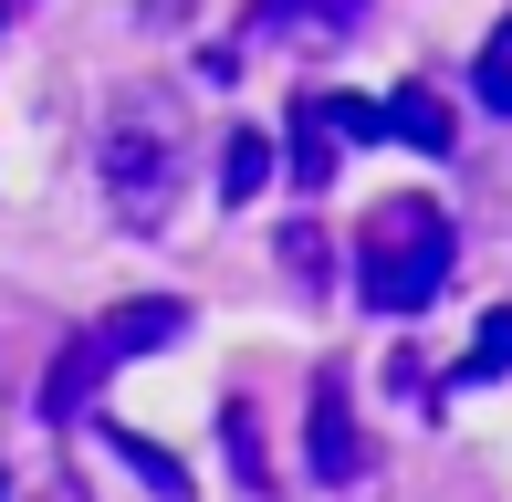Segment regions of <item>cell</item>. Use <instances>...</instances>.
I'll return each instance as SVG.
<instances>
[{
	"instance_id": "cell-9",
	"label": "cell",
	"mask_w": 512,
	"mask_h": 502,
	"mask_svg": "<svg viewBox=\"0 0 512 502\" xmlns=\"http://www.w3.org/2000/svg\"><path fill=\"white\" fill-rule=\"evenodd\" d=\"M272 168H283V157H272V136H262V126H241V136H230V157H220V199H230V210H251Z\"/></svg>"
},
{
	"instance_id": "cell-6",
	"label": "cell",
	"mask_w": 512,
	"mask_h": 502,
	"mask_svg": "<svg viewBox=\"0 0 512 502\" xmlns=\"http://www.w3.org/2000/svg\"><path fill=\"white\" fill-rule=\"evenodd\" d=\"M387 136H398V147H418V157H450L460 116H450V95H429V84H398V105H387Z\"/></svg>"
},
{
	"instance_id": "cell-3",
	"label": "cell",
	"mask_w": 512,
	"mask_h": 502,
	"mask_svg": "<svg viewBox=\"0 0 512 502\" xmlns=\"http://www.w3.org/2000/svg\"><path fill=\"white\" fill-rule=\"evenodd\" d=\"M189 335V304H168V293H147V304H115L95 314V325L74 335V346L53 356V377H42V419H84L95 408V387L115 367H136V356H157V346H178Z\"/></svg>"
},
{
	"instance_id": "cell-13",
	"label": "cell",
	"mask_w": 512,
	"mask_h": 502,
	"mask_svg": "<svg viewBox=\"0 0 512 502\" xmlns=\"http://www.w3.org/2000/svg\"><path fill=\"white\" fill-rule=\"evenodd\" d=\"M481 105H492V116H512V32L481 53Z\"/></svg>"
},
{
	"instance_id": "cell-5",
	"label": "cell",
	"mask_w": 512,
	"mask_h": 502,
	"mask_svg": "<svg viewBox=\"0 0 512 502\" xmlns=\"http://www.w3.org/2000/svg\"><path fill=\"white\" fill-rule=\"evenodd\" d=\"M356 471H366V429H356V408H345V377H314V482L345 492Z\"/></svg>"
},
{
	"instance_id": "cell-7",
	"label": "cell",
	"mask_w": 512,
	"mask_h": 502,
	"mask_svg": "<svg viewBox=\"0 0 512 502\" xmlns=\"http://www.w3.org/2000/svg\"><path fill=\"white\" fill-rule=\"evenodd\" d=\"M95 440H105V450H115V461H126V471H136V482H147L157 502H189V471H178L157 440H136V429H115V419H95Z\"/></svg>"
},
{
	"instance_id": "cell-8",
	"label": "cell",
	"mask_w": 512,
	"mask_h": 502,
	"mask_svg": "<svg viewBox=\"0 0 512 502\" xmlns=\"http://www.w3.org/2000/svg\"><path fill=\"white\" fill-rule=\"evenodd\" d=\"M220 440H230V471H241V492H272V450H262V408H251V398H220Z\"/></svg>"
},
{
	"instance_id": "cell-2",
	"label": "cell",
	"mask_w": 512,
	"mask_h": 502,
	"mask_svg": "<svg viewBox=\"0 0 512 502\" xmlns=\"http://www.w3.org/2000/svg\"><path fill=\"white\" fill-rule=\"evenodd\" d=\"M450 262H460V231H450V210L429 189H398V199H377L356 220V293L377 314H429Z\"/></svg>"
},
{
	"instance_id": "cell-11",
	"label": "cell",
	"mask_w": 512,
	"mask_h": 502,
	"mask_svg": "<svg viewBox=\"0 0 512 502\" xmlns=\"http://www.w3.org/2000/svg\"><path fill=\"white\" fill-rule=\"evenodd\" d=\"M324 136H345V147H366V136H387V105H366V95H304Z\"/></svg>"
},
{
	"instance_id": "cell-10",
	"label": "cell",
	"mask_w": 512,
	"mask_h": 502,
	"mask_svg": "<svg viewBox=\"0 0 512 502\" xmlns=\"http://www.w3.org/2000/svg\"><path fill=\"white\" fill-rule=\"evenodd\" d=\"M492 377H512V304L481 314V335H471V356H460V377H450V387H492Z\"/></svg>"
},
{
	"instance_id": "cell-1",
	"label": "cell",
	"mask_w": 512,
	"mask_h": 502,
	"mask_svg": "<svg viewBox=\"0 0 512 502\" xmlns=\"http://www.w3.org/2000/svg\"><path fill=\"white\" fill-rule=\"evenodd\" d=\"M178 178H189V105L178 84H115L105 126H95V189L126 231H168L178 220Z\"/></svg>"
},
{
	"instance_id": "cell-4",
	"label": "cell",
	"mask_w": 512,
	"mask_h": 502,
	"mask_svg": "<svg viewBox=\"0 0 512 502\" xmlns=\"http://www.w3.org/2000/svg\"><path fill=\"white\" fill-rule=\"evenodd\" d=\"M366 32V0H251V42H283V53H335Z\"/></svg>"
},
{
	"instance_id": "cell-12",
	"label": "cell",
	"mask_w": 512,
	"mask_h": 502,
	"mask_svg": "<svg viewBox=\"0 0 512 502\" xmlns=\"http://www.w3.org/2000/svg\"><path fill=\"white\" fill-rule=\"evenodd\" d=\"M293 178H304V189H324V178H335V136H324L314 105H293Z\"/></svg>"
},
{
	"instance_id": "cell-14",
	"label": "cell",
	"mask_w": 512,
	"mask_h": 502,
	"mask_svg": "<svg viewBox=\"0 0 512 502\" xmlns=\"http://www.w3.org/2000/svg\"><path fill=\"white\" fill-rule=\"evenodd\" d=\"M0 492H11V482H0Z\"/></svg>"
}]
</instances>
